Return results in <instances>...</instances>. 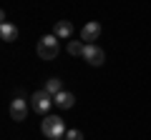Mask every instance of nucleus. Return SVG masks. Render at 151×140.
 Segmentation results:
<instances>
[{"label": "nucleus", "instance_id": "8", "mask_svg": "<svg viewBox=\"0 0 151 140\" xmlns=\"http://www.w3.org/2000/svg\"><path fill=\"white\" fill-rule=\"evenodd\" d=\"M53 35H55V38H63V40L73 38V23H70V20H58L55 28H53Z\"/></svg>", "mask_w": 151, "mask_h": 140}, {"label": "nucleus", "instance_id": "7", "mask_svg": "<svg viewBox=\"0 0 151 140\" xmlns=\"http://www.w3.org/2000/svg\"><path fill=\"white\" fill-rule=\"evenodd\" d=\"M53 105H55V108H60V110H70L76 105V95L70 90H60L58 95L53 98Z\"/></svg>", "mask_w": 151, "mask_h": 140}, {"label": "nucleus", "instance_id": "1", "mask_svg": "<svg viewBox=\"0 0 151 140\" xmlns=\"http://www.w3.org/2000/svg\"><path fill=\"white\" fill-rule=\"evenodd\" d=\"M40 130H43V135L48 140H63L65 133H68V130H65V120L58 118V115H45Z\"/></svg>", "mask_w": 151, "mask_h": 140}, {"label": "nucleus", "instance_id": "2", "mask_svg": "<svg viewBox=\"0 0 151 140\" xmlns=\"http://www.w3.org/2000/svg\"><path fill=\"white\" fill-rule=\"evenodd\" d=\"M38 58L40 60H55L60 53V45H58V38L55 35H43L38 40V48H35Z\"/></svg>", "mask_w": 151, "mask_h": 140}, {"label": "nucleus", "instance_id": "4", "mask_svg": "<svg viewBox=\"0 0 151 140\" xmlns=\"http://www.w3.org/2000/svg\"><path fill=\"white\" fill-rule=\"evenodd\" d=\"M83 58H86V63L93 65V68H101V65L106 63V53H103V50L98 48L96 43L86 45V50H83Z\"/></svg>", "mask_w": 151, "mask_h": 140}, {"label": "nucleus", "instance_id": "12", "mask_svg": "<svg viewBox=\"0 0 151 140\" xmlns=\"http://www.w3.org/2000/svg\"><path fill=\"white\" fill-rule=\"evenodd\" d=\"M65 140H83V133L81 130H68L65 133Z\"/></svg>", "mask_w": 151, "mask_h": 140}, {"label": "nucleus", "instance_id": "3", "mask_svg": "<svg viewBox=\"0 0 151 140\" xmlns=\"http://www.w3.org/2000/svg\"><path fill=\"white\" fill-rule=\"evenodd\" d=\"M30 100H33V110L38 115H48V110L53 108V95L48 90H35Z\"/></svg>", "mask_w": 151, "mask_h": 140}, {"label": "nucleus", "instance_id": "6", "mask_svg": "<svg viewBox=\"0 0 151 140\" xmlns=\"http://www.w3.org/2000/svg\"><path fill=\"white\" fill-rule=\"evenodd\" d=\"M98 35H101V25H98L96 20L86 23V25L81 28V40H83L86 45H91L93 40H98Z\"/></svg>", "mask_w": 151, "mask_h": 140}, {"label": "nucleus", "instance_id": "11", "mask_svg": "<svg viewBox=\"0 0 151 140\" xmlns=\"http://www.w3.org/2000/svg\"><path fill=\"white\" fill-rule=\"evenodd\" d=\"M83 50H86V43L83 40H68V53L70 55H81L83 58Z\"/></svg>", "mask_w": 151, "mask_h": 140}, {"label": "nucleus", "instance_id": "9", "mask_svg": "<svg viewBox=\"0 0 151 140\" xmlns=\"http://www.w3.org/2000/svg\"><path fill=\"white\" fill-rule=\"evenodd\" d=\"M0 38L5 40V43H13V40L18 38V28L13 25V23H3V25H0Z\"/></svg>", "mask_w": 151, "mask_h": 140}, {"label": "nucleus", "instance_id": "5", "mask_svg": "<svg viewBox=\"0 0 151 140\" xmlns=\"http://www.w3.org/2000/svg\"><path fill=\"white\" fill-rule=\"evenodd\" d=\"M10 118L15 120V123H23V120L28 118V103L23 100L20 95H18L15 100L10 103Z\"/></svg>", "mask_w": 151, "mask_h": 140}, {"label": "nucleus", "instance_id": "10", "mask_svg": "<svg viewBox=\"0 0 151 140\" xmlns=\"http://www.w3.org/2000/svg\"><path fill=\"white\" fill-rule=\"evenodd\" d=\"M43 90H48L50 95L55 98L60 90H63V80H60V78H48V80H45V88H43Z\"/></svg>", "mask_w": 151, "mask_h": 140}]
</instances>
